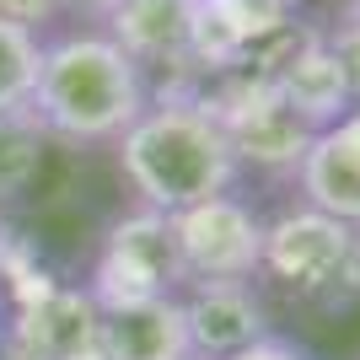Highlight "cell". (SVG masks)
<instances>
[{"label": "cell", "instance_id": "6da1fadb", "mask_svg": "<svg viewBox=\"0 0 360 360\" xmlns=\"http://www.w3.org/2000/svg\"><path fill=\"white\" fill-rule=\"evenodd\" d=\"M119 172L146 210L178 215L215 194H231L242 162L199 91H178L150 103L119 140Z\"/></svg>", "mask_w": 360, "mask_h": 360}, {"label": "cell", "instance_id": "7a4b0ae2", "mask_svg": "<svg viewBox=\"0 0 360 360\" xmlns=\"http://www.w3.org/2000/svg\"><path fill=\"white\" fill-rule=\"evenodd\" d=\"M150 108V81L108 32L49 38L38 60L27 113L49 140L65 146H113Z\"/></svg>", "mask_w": 360, "mask_h": 360}, {"label": "cell", "instance_id": "3957f363", "mask_svg": "<svg viewBox=\"0 0 360 360\" xmlns=\"http://www.w3.org/2000/svg\"><path fill=\"white\" fill-rule=\"evenodd\" d=\"M258 274H269L285 296L307 307H349L360 301V226L333 221L312 205H290L264 221Z\"/></svg>", "mask_w": 360, "mask_h": 360}, {"label": "cell", "instance_id": "277c9868", "mask_svg": "<svg viewBox=\"0 0 360 360\" xmlns=\"http://www.w3.org/2000/svg\"><path fill=\"white\" fill-rule=\"evenodd\" d=\"M183 285H188V274L178 258L172 215L140 205L124 221H113L103 253H97V269H91L86 301L97 312H113V307H135L150 296H178Z\"/></svg>", "mask_w": 360, "mask_h": 360}, {"label": "cell", "instance_id": "5b68a950", "mask_svg": "<svg viewBox=\"0 0 360 360\" xmlns=\"http://www.w3.org/2000/svg\"><path fill=\"white\" fill-rule=\"evenodd\" d=\"M172 237L188 285L194 280H258L264 258V215L237 194H215L205 205L172 215Z\"/></svg>", "mask_w": 360, "mask_h": 360}, {"label": "cell", "instance_id": "8992f818", "mask_svg": "<svg viewBox=\"0 0 360 360\" xmlns=\"http://www.w3.org/2000/svg\"><path fill=\"white\" fill-rule=\"evenodd\" d=\"M188 360H231L253 339L269 333V307L253 280H194L178 290Z\"/></svg>", "mask_w": 360, "mask_h": 360}, {"label": "cell", "instance_id": "52a82bcc", "mask_svg": "<svg viewBox=\"0 0 360 360\" xmlns=\"http://www.w3.org/2000/svg\"><path fill=\"white\" fill-rule=\"evenodd\" d=\"M296 194L301 205H312L333 221L360 226V103L333 124L312 129L296 162Z\"/></svg>", "mask_w": 360, "mask_h": 360}, {"label": "cell", "instance_id": "ba28073f", "mask_svg": "<svg viewBox=\"0 0 360 360\" xmlns=\"http://www.w3.org/2000/svg\"><path fill=\"white\" fill-rule=\"evenodd\" d=\"M264 75H269L274 97H280L307 129H323V124H333L339 113L355 108L349 81H345V70H339V60H333V49H328V32H301V38H290V49Z\"/></svg>", "mask_w": 360, "mask_h": 360}, {"label": "cell", "instance_id": "9c48e42d", "mask_svg": "<svg viewBox=\"0 0 360 360\" xmlns=\"http://www.w3.org/2000/svg\"><path fill=\"white\" fill-rule=\"evenodd\" d=\"M108 38L146 70V65H167V70H194L188 65V32H194V0H119L103 16Z\"/></svg>", "mask_w": 360, "mask_h": 360}, {"label": "cell", "instance_id": "30bf717a", "mask_svg": "<svg viewBox=\"0 0 360 360\" xmlns=\"http://www.w3.org/2000/svg\"><path fill=\"white\" fill-rule=\"evenodd\" d=\"M97 360H188L178 296H150L135 307L97 312Z\"/></svg>", "mask_w": 360, "mask_h": 360}, {"label": "cell", "instance_id": "8fae6325", "mask_svg": "<svg viewBox=\"0 0 360 360\" xmlns=\"http://www.w3.org/2000/svg\"><path fill=\"white\" fill-rule=\"evenodd\" d=\"M27 345L38 360H86L97 355V307L86 296H49L27 317Z\"/></svg>", "mask_w": 360, "mask_h": 360}, {"label": "cell", "instance_id": "7c38bea8", "mask_svg": "<svg viewBox=\"0 0 360 360\" xmlns=\"http://www.w3.org/2000/svg\"><path fill=\"white\" fill-rule=\"evenodd\" d=\"M49 135L38 129L32 113H0V205L22 199L44 172Z\"/></svg>", "mask_w": 360, "mask_h": 360}, {"label": "cell", "instance_id": "4fadbf2b", "mask_svg": "<svg viewBox=\"0 0 360 360\" xmlns=\"http://www.w3.org/2000/svg\"><path fill=\"white\" fill-rule=\"evenodd\" d=\"M38 60H44V38L0 22V113H27L32 86H38Z\"/></svg>", "mask_w": 360, "mask_h": 360}, {"label": "cell", "instance_id": "5bb4252c", "mask_svg": "<svg viewBox=\"0 0 360 360\" xmlns=\"http://www.w3.org/2000/svg\"><path fill=\"white\" fill-rule=\"evenodd\" d=\"M328 49H333V60H339V70L349 81V97L360 103V22H339L328 32Z\"/></svg>", "mask_w": 360, "mask_h": 360}, {"label": "cell", "instance_id": "9a60e30c", "mask_svg": "<svg viewBox=\"0 0 360 360\" xmlns=\"http://www.w3.org/2000/svg\"><path fill=\"white\" fill-rule=\"evenodd\" d=\"M60 11H65V0H0V22L27 27V32H38L44 22H54Z\"/></svg>", "mask_w": 360, "mask_h": 360}, {"label": "cell", "instance_id": "2e32d148", "mask_svg": "<svg viewBox=\"0 0 360 360\" xmlns=\"http://www.w3.org/2000/svg\"><path fill=\"white\" fill-rule=\"evenodd\" d=\"M231 360H312L301 345H290V339H280V333H264V339H253L248 349H237Z\"/></svg>", "mask_w": 360, "mask_h": 360}, {"label": "cell", "instance_id": "e0dca14e", "mask_svg": "<svg viewBox=\"0 0 360 360\" xmlns=\"http://www.w3.org/2000/svg\"><path fill=\"white\" fill-rule=\"evenodd\" d=\"M113 6H119V0H65V11H81V16H97V22H103L108 11H113Z\"/></svg>", "mask_w": 360, "mask_h": 360}, {"label": "cell", "instance_id": "ac0fdd59", "mask_svg": "<svg viewBox=\"0 0 360 360\" xmlns=\"http://www.w3.org/2000/svg\"><path fill=\"white\" fill-rule=\"evenodd\" d=\"M345 22H360V0H345Z\"/></svg>", "mask_w": 360, "mask_h": 360}, {"label": "cell", "instance_id": "d6986e66", "mask_svg": "<svg viewBox=\"0 0 360 360\" xmlns=\"http://www.w3.org/2000/svg\"><path fill=\"white\" fill-rule=\"evenodd\" d=\"M274 6H285V11H290V6H296V0H274Z\"/></svg>", "mask_w": 360, "mask_h": 360}]
</instances>
